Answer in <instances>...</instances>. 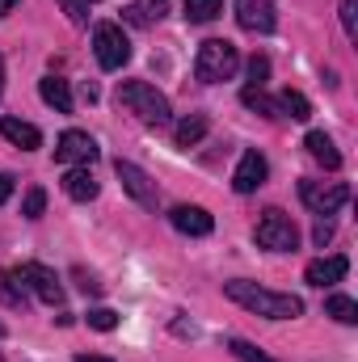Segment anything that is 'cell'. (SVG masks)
<instances>
[{"mask_svg":"<svg viewBox=\"0 0 358 362\" xmlns=\"http://www.w3.org/2000/svg\"><path fill=\"white\" fill-rule=\"evenodd\" d=\"M224 295H228L232 303H241L245 312L266 316V320H295V316H304V299H299V295L270 291V286H258V282H249V278L224 282Z\"/></svg>","mask_w":358,"mask_h":362,"instance_id":"cell-1","label":"cell"},{"mask_svg":"<svg viewBox=\"0 0 358 362\" xmlns=\"http://www.w3.org/2000/svg\"><path fill=\"white\" fill-rule=\"evenodd\" d=\"M118 105H127L139 122H148V127H165L169 118H173V110H169V97L156 89V85H148V81H122L118 85Z\"/></svg>","mask_w":358,"mask_h":362,"instance_id":"cell-2","label":"cell"},{"mask_svg":"<svg viewBox=\"0 0 358 362\" xmlns=\"http://www.w3.org/2000/svg\"><path fill=\"white\" fill-rule=\"evenodd\" d=\"M241 72V51L228 42V38H207L194 55V76L202 85H219V81H232Z\"/></svg>","mask_w":358,"mask_h":362,"instance_id":"cell-3","label":"cell"},{"mask_svg":"<svg viewBox=\"0 0 358 362\" xmlns=\"http://www.w3.org/2000/svg\"><path fill=\"white\" fill-rule=\"evenodd\" d=\"M258 245L270 249V253H295L299 249V228L291 223V215L287 211H278V206H270L262 211V219H258Z\"/></svg>","mask_w":358,"mask_h":362,"instance_id":"cell-4","label":"cell"},{"mask_svg":"<svg viewBox=\"0 0 358 362\" xmlns=\"http://www.w3.org/2000/svg\"><path fill=\"white\" fill-rule=\"evenodd\" d=\"M299 198L312 215H337L346 202H350V185L346 181H312L304 177L299 181Z\"/></svg>","mask_w":358,"mask_h":362,"instance_id":"cell-5","label":"cell"},{"mask_svg":"<svg viewBox=\"0 0 358 362\" xmlns=\"http://www.w3.org/2000/svg\"><path fill=\"white\" fill-rule=\"evenodd\" d=\"M13 278L25 286V295H34V299H42L47 308H59L64 303V282L55 278V270H47L42 262H21Z\"/></svg>","mask_w":358,"mask_h":362,"instance_id":"cell-6","label":"cell"},{"mask_svg":"<svg viewBox=\"0 0 358 362\" xmlns=\"http://www.w3.org/2000/svg\"><path fill=\"white\" fill-rule=\"evenodd\" d=\"M93 51H97V64H101L105 72H118V68L131 59V42H127L122 25H114V21H101V25L93 30Z\"/></svg>","mask_w":358,"mask_h":362,"instance_id":"cell-7","label":"cell"},{"mask_svg":"<svg viewBox=\"0 0 358 362\" xmlns=\"http://www.w3.org/2000/svg\"><path fill=\"white\" fill-rule=\"evenodd\" d=\"M97 156L101 152H97V139H93L89 131H64L59 144H55V160L59 165H85L89 169Z\"/></svg>","mask_w":358,"mask_h":362,"instance_id":"cell-8","label":"cell"},{"mask_svg":"<svg viewBox=\"0 0 358 362\" xmlns=\"http://www.w3.org/2000/svg\"><path fill=\"white\" fill-rule=\"evenodd\" d=\"M114 173L122 181V189L144 206V211H156V181L148 177L139 165H131V160H114Z\"/></svg>","mask_w":358,"mask_h":362,"instance_id":"cell-9","label":"cell"},{"mask_svg":"<svg viewBox=\"0 0 358 362\" xmlns=\"http://www.w3.org/2000/svg\"><path fill=\"white\" fill-rule=\"evenodd\" d=\"M270 177V165H266V156L258 152V148H249L245 156H241V165H236V173H232V189L236 194H258L262 185H266Z\"/></svg>","mask_w":358,"mask_h":362,"instance_id":"cell-10","label":"cell"},{"mask_svg":"<svg viewBox=\"0 0 358 362\" xmlns=\"http://www.w3.org/2000/svg\"><path fill=\"white\" fill-rule=\"evenodd\" d=\"M236 21L249 34H270L278 21V8H274V0H236Z\"/></svg>","mask_w":358,"mask_h":362,"instance_id":"cell-11","label":"cell"},{"mask_svg":"<svg viewBox=\"0 0 358 362\" xmlns=\"http://www.w3.org/2000/svg\"><path fill=\"white\" fill-rule=\"evenodd\" d=\"M169 223L178 228L181 236H211L215 232V215L202 211V206H190V202H181V206L169 211Z\"/></svg>","mask_w":358,"mask_h":362,"instance_id":"cell-12","label":"cell"},{"mask_svg":"<svg viewBox=\"0 0 358 362\" xmlns=\"http://www.w3.org/2000/svg\"><path fill=\"white\" fill-rule=\"evenodd\" d=\"M346 274H350V262H346L342 253H333V257H316V262H308L304 282H308V286H333V282H342Z\"/></svg>","mask_w":358,"mask_h":362,"instance_id":"cell-13","label":"cell"},{"mask_svg":"<svg viewBox=\"0 0 358 362\" xmlns=\"http://www.w3.org/2000/svg\"><path fill=\"white\" fill-rule=\"evenodd\" d=\"M0 135H4L13 148H21V152L42 148V131H38L34 122H21V118H0Z\"/></svg>","mask_w":358,"mask_h":362,"instance_id":"cell-14","label":"cell"},{"mask_svg":"<svg viewBox=\"0 0 358 362\" xmlns=\"http://www.w3.org/2000/svg\"><path fill=\"white\" fill-rule=\"evenodd\" d=\"M304 148H308V156H312L316 165H325L329 173H337V169H342V152L333 148V139H329L325 131H308V139H304Z\"/></svg>","mask_w":358,"mask_h":362,"instance_id":"cell-15","label":"cell"},{"mask_svg":"<svg viewBox=\"0 0 358 362\" xmlns=\"http://www.w3.org/2000/svg\"><path fill=\"white\" fill-rule=\"evenodd\" d=\"M38 97H42L55 114H72V89H68V81L42 76V81H38Z\"/></svg>","mask_w":358,"mask_h":362,"instance_id":"cell-16","label":"cell"},{"mask_svg":"<svg viewBox=\"0 0 358 362\" xmlns=\"http://www.w3.org/2000/svg\"><path fill=\"white\" fill-rule=\"evenodd\" d=\"M207 131H211L207 114H185L178 127H173V139H178V148H198L207 139Z\"/></svg>","mask_w":358,"mask_h":362,"instance_id":"cell-17","label":"cell"},{"mask_svg":"<svg viewBox=\"0 0 358 362\" xmlns=\"http://www.w3.org/2000/svg\"><path fill=\"white\" fill-rule=\"evenodd\" d=\"M64 194L72 202H93L97 198V177H93L89 169H68L64 173Z\"/></svg>","mask_w":358,"mask_h":362,"instance_id":"cell-18","label":"cell"},{"mask_svg":"<svg viewBox=\"0 0 358 362\" xmlns=\"http://www.w3.org/2000/svg\"><path fill=\"white\" fill-rule=\"evenodd\" d=\"M274 105H278V118H291V122H308L312 118V101L295 89H282L274 97Z\"/></svg>","mask_w":358,"mask_h":362,"instance_id":"cell-19","label":"cell"},{"mask_svg":"<svg viewBox=\"0 0 358 362\" xmlns=\"http://www.w3.org/2000/svg\"><path fill=\"white\" fill-rule=\"evenodd\" d=\"M165 13H169V4H165V0H131L122 17H127V21H135V25H156Z\"/></svg>","mask_w":358,"mask_h":362,"instance_id":"cell-20","label":"cell"},{"mask_svg":"<svg viewBox=\"0 0 358 362\" xmlns=\"http://www.w3.org/2000/svg\"><path fill=\"white\" fill-rule=\"evenodd\" d=\"M325 316H333L337 325H358V303L350 295H329L325 299Z\"/></svg>","mask_w":358,"mask_h":362,"instance_id":"cell-21","label":"cell"},{"mask_svg":"<svg viewBox=\"0 0 358 362\" xmlns=\"http://www.w3.org/2000/svg\"><path fill=\"white\" fill-rule=\"evenodd\" d=\"M0 303H4V308H21V312H25V303H30L25 286H21L13 274H4V270H0Z\"/></svg>","mask_w":358,"mask_h":362,"instance_id":"cell-22","label":"cell"},{"mask_svg":"<svg viewBox=\"0 0 358 362\" xmlns=\"http://www.w3.org/2000/svg\"><path fill=\"white\" fill-rule=\"evenodd\" d=\"M224 13V0H185V21L202 25V21H215Z\"/></svg>","mask_w":358,"mask_h":362,"instance_id":"cell-23","label":"cell"},{"mask_svg":"<svg viewBox=\"0 0 358 362\" xmlns=\"http://www.w3.org/2000/svg\"><path fill=\"white\" fill-rule=\"evenodd\" d=\"M228 350H232V358H236V362H278V358H270L266 350H258L253 341H245V337H232V341H228Z\"/></svg>","mask_w":358,"mask_h":362,"instance_id":"cell-24","label":"cell"},{"mask_svg":"<svg viewBox=\"0 0 358 362\" xmlns=\"http://www.w3.org/2000/svg\"><path fill=\"white\" fill-rule=\"evenodd\" d=\"M241 101H245L249 110L266 114V118H278V105H274V97H266L262 89H245V93H241Z\"/></svg>","mask_w":358,"mask_h":362,"instance_id":"cell-25","label":"cell"},{"mask_svg":"<svg viewBox=\"0 0 358 362\" xmlns=\"http://www.w3.org/2000/svg\"><path fill=\"white\" fill-rule=\"evenodd\" d=\"M85 320H89V329H97V333H114L118 329V312L114 308H93Z\"/></svg>","mask_w":358,"mask_h":362,"instance_id":"cell-26","label":"cell"},{"mask_svg":"<svg viewBox=\"0 0 358 362\" xmlns=\"http://www.w3.org/2000/svg\"><path fill=\"white\" fill-rule=\"evenodd\" d=\"M42 211H47V189H42V185H34V189L25 194V202H21V215H25V219H38Z\"/></svg>","mask_w":358,"mask_h":362,"instance_id":"cell-27","label":"cell"},{"mask_svg":"<svg viewBox=\"0 0 358 362\" xmlns=\"http://www.w3.org/2000/svg\"><path fill=\"white\" fill-rule=\"evenodd\" d=\"M270 81V59L266 55H253L249 59V89H266Z\"/></svg>","mask_w":358,"mask_h":362,"instance_id":"cell-28","label":"cell"},{"mask_svg":"<svg viewBox=\"0 0 358 362\" xmlns=\"http://www.w3.org/2000/svg\"><path fill=\"white\" fill-rule=\"evenodd\" d=\"M342 25H346V38L350 42H358V0H342Z\"/></svg>","mask_w":358,"mask_h":362,"instance_id":"cell-29","label":"cell"},{"mask_svg":"<svg viewBox=\"0 0 358 362\" xmlns=\"http://www.w3.org/2000/svg\"><path fill=\"white\" fill-rule=\"evenodd\" d=\"M59 4H64V13H68L76 25H85V21H89V17H85V8H89V4H97V0H59Z\"/></svg>","mask_w":358,"mask_h":362,"instance_id":"cell-30","label":"cell"},{"mask_svg":"<svg viewBox=\"0 0 358 362\" xmlns=\"http://www.w3.org/2000/svg\"><path fill=\"white\" fill-rule=\"evenodd\" d=\"M76 282H81V291H85V295H101V282H97V278H93V274L76 270Z\"/></svg>","mask_w":358,"mask_h":362,"instance_id":"cell-31","label":"cell"},{"mask_svg":"<svg viewBox=\"0 0 358 362\" xmlns=\"http://www.w3.org/2000/svg\"><path fill=\"white\" fill-rule=\"evenodd\" d=\"M8 198H13V177H8V173H0V206H4Z\"/></svg>","mask_w":358,"mask_h":362,"instance_id":"cell-32","label":"cell"},{"mask_svg":"<svg viewBox=\"0 0 358 362\" xmlns=\"http://www.w3.org/2000/svg\"><path fill=\"white\" fill-rule=\"evenodd\" d=\"M329 236H333V223H325V219H321V223H316V245L325 249V240H329Z\"/></svg>","mask_w":358,"mask_h":362,"instance_id":"cell-33","label":"cell"},{"mask_svg":"<svg viewBox=\"0 0 358 362\" xmlns=\"http://www.w3.org/2000/svg\"><path fill=\"white\" fill-rule=\"evenodd\" d=\"M17 4H21V0H0V17H8V13H13Z\"/></svg>","mask_w":358,"mask_h":362,"instance_id":"cell-34","label":"cell"},{"mask_svg":"<svg viewBox=\"0 0 358 362\" xmlns=\"http://www.w3.org/2000/svg\"><path fill=\"white\" fill-rule=\"evenodd\" d=\"M76 362H114V358H101V354H76Z\"/></svg>","mask_w":358,"mask_h":362,"instance_id":"cell-35","label":"cell"},{"mask_svg":"<svg viewBox=\"0 0 358 362\" xmlns=\"http://www.w3.org/2000/svg\"><path fill=\"white\" fill-rule=\"evenodd\" d=\"M0 93H4V55H0Z\"/></svg>","mask_w":358,"mask_h":362,"instance_id":"cell-36","label":"cell"},{"mask_svg":"<svg viewBox=\"0 0 358 362\" xmlns=\"http://www.w3.org/2000/svg\"><path fill=\"white\" fill-rule=\"evenodd\" d=\"M0 337H4V325H0Z\"/></svg>","mask_w":358,"mask_h":362,"instance_id":"cell-37","label":"cell"}]
</instances>
